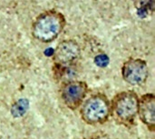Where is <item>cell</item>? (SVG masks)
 <instances>
[{"label":"cell","instance_id":"cell-5","mask_svg":"<svg viewBox=\"0 0 155 139\" xmlns=\"http://www.w3.org/2000/svg\"><path fill=\"white\" fill-rule=\"evenodd\" d=\"M60 97L63 104L70 110H78L89 93V86L82 80H68L60 87Z\"/></svg>","mask_w":155,"mask_h":139},{"label":"cell","instance_id":"cell-1","mask_svg":"<svg viewBox=\"0 0 155 139\" xmlns=\"http://www.w3.org/2000/svg\"><path fill=\"white\" fill-rule=\"evenodd\" d=\"M65 25L64 15L58 10L49 9L35 17L31 25V34L37 41L48 44L60 36Z\"/></svg>","mask_w":155,"mask_h":139},{"label":"cell","instance_id":"cell-6","mask_svg":"<svg viewBox=\"0 0 155 139\" xmlns=\"http://www.w3.org/2000/svg\"><path fill=\"white\" fill-rule=\"evenodd\" d=\"M124 81L130 86H142L149 77V67L145 60L139 57H129L121 67Z\"/></svg>","mask_w":155,"mask_h":139},{"label":"cell","instance_id":"cell-2","mask_svg":"<svg viewBox=\"0 0 155 139\" xmlns=\"http://www.w3.org/2000/svg\"><path fill=\"white\" fill-rule=\"evenodd\" d=\"M111 117L120 126L131 128L138 117L139 96L134 90L118 92L110 100Z\"/></svg>","mask_w":155,"mask_h":139},{"label":"cell","instance_id":"cell-4","mask_svg":"<svg viewBox=\"0 0 155 139\" xmlns=\"http://www.w3.org/2000/svg\"><path fill=\"white\" fill-rule=\"evenodd\" d=\"M81 47L74 39H65L60 42L53 56L54 69L55 72H64L74 66L81 56Z\"/></svg>","mask_w":155,"mask_h":139},{"label":"cell","instance_id":"cell-7","mask_svg":"<svg viewBox=\"0 0 155 139\" xmlns=\"http://www.w3.org/2000/svg\"><path fill=\"white\" fill-rule=\"evenodd\" d=\"M138 117L151 132L155 131V96L146 93L139 97Z\"/></svg>","mask_w":155,"mask_h":139},{"label":"cell","instance_id":"cell-3","mask_svg":"<svg viewBox=\"0 0 155 139\" xmlns=\"http://www.w3.org/2000/svg\"><path fill=\"white\" fill-rule=\"evenodd\" d=\"M81 119L89 126L105 124L111 117L110 99L104 93H95L86 97L79 108Z\"/></svg>","mask_w":155,"mask_h":139},{"label":"cell","instance_id":"cell-8","mask_svg":"<svg viewBox=\"0 0 155 139\" xmlns=\"http://www.w3.org/2000/svg\"><path fill=\"white\" fill-rule=\"evenodd\" d=\"M136 8L139 13H148L153 12V0H135Z\"/></svg>","mask_w":155,"mask_h":139},{"label":"cell","instance_id":"cell-9","mask_svg":"<svg viewBox=\"0 0 155 139\" xmlns=\"http://www.w3.org/2000/svg\"><path fill=\"white\" fill-rule=\"evenodd\" d=\"M0 139H3V138H2V137H1V136H0Z\"/></svg>","mask_w":155,"mask_h":139}]
</instances>
